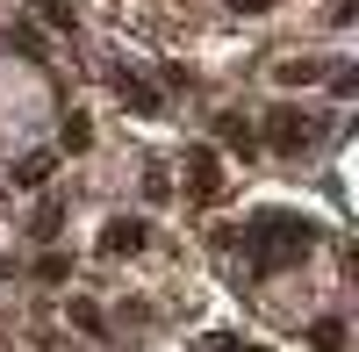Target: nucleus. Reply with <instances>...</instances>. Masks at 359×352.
Here are the masks:
<instances>
[{"mask_svg": "<svg viewBox=\"0 0 359 352\" xmlns=\"http://www.w3.org/2000/svg\"><path fill=\"white\" fill-rule=\"evenodd\" d=\"M309 245H316V223H309V216H287V209H266V216H252V230H245L252 266H287V259H302Z\"/></svg>", "mask_w": 359, "mask_h": 352, "instance_id": "obj_1", "label": "nucleus"}, {"mask_svg": "<svg viewBox=\"0 0 359 352\" xmlns=\"http://www.w3.org/2000/svg\"><path fill=\"white\" fill-rule=\"evenodd\" d=\"M115 94H123L130 108H144V115H158V108H165V101H158V86H144V79H130V72L115 79Z\"/></svg>", "mask_w": 359, "mask_h": 352, "instance_id": "obj_5", "label": "nucleus"}, {"mask_svg": "<svg viewBox=\"0 0 359 352\" xmlns=\"http://www.w3.org/2000/svg\"><path fill=\"white\" fill-rule=\"evenodd\" d=\"M50 165H57L50 151H29V158L15 165V187H43V180H50Z\"/></svg>", "mask_w": 359, "mask_h": 352, "instance_id": "obj_7", "label": "nucleus"}, {"mask_svg": "<svg viewBox=\"0 0 359 352\" xmlns=\"http://www.w3.org/2000/svg\"><path fill=\"white\" fill-rule=\"evenodd\" d=\"M57 223H65V201H43V209H36V223H29V238H57Z\"/></svg>", "mask_w": 359, "mask_h": 352, "instance_id": "obj_8", "label": "nucleus"}, {"mask_svg": "<svg viewBox=\"0 0 359 352\" xmlns=\"http://www.w3.org/2000/svg\"><path fill=\"white\" fill-rule=\"evenodd\" d=\"M309 338H316V352H345V324H338V316H323Z\"/></svg>", "mask_w": 359, "mask_h": 352, "instance_id": "obj_11", "label": "nucleus"}, {"mask_svg": "<svg viewBox=\"0 0 359 352\" xmlns=\"http://www.w3.org/2000/svg\"><path fill=\"white\" fill-rule=\"evenodd\" d=\"M230 8H237V15H266V8H273V0H230Z\"/></svg>", "mask_w": 359, "mask_h": 352, "instance_id": "obj_12", "label": "nucleus"}, {"mask_svg": "<svg viewBox=\"0 0 359 352\" xmlns=\"http://www.w3.org/2000/svg\"><path fill=\"white\" fill-rule=\"evenodd\" d=\"M187 194H194V201H216V194H223V172H216V151H208V144L187 151Z\"/></svg>", "mask_w": 359, "mask_h": 352, "instance_id": "obj_3", "label": "nucleus"}, {"mask_svg": "<svg viewBox=\"0 0 359 352\" xmlns=\"http://www.w3.org/2000/svg\"><path fill=\"white\" fill-rule=\"evenodd\" d=\"M216 130H223V144H230V151H245V158L259 151V137H252V123H245V115H237V108L223 115V123H216Z\"/></svg>", "mask_w": 359, "mask_h": 352, "instance_id": "obj_6", "label": "nucleus"}, {"mask_svg": "<svg viewBox=\"0 0 359 352\" xmlns=\"http://www.w3.org/2000/svg\"><path fill=\"white\" fill-rule=\"evenodd\" d=\"M101 252H108V259H130V252H144V216H115V223L101 230Z\"/></svg>", "mask_w": 359, "mask_h": 352, "instance_id": "obj_4", "label": "nucleus"}, {"mask_svg": "<svg viewBox=\"0 0 359 352\" xmlns=\"http://www.w3.org/2000/svg\"><path fill=\"white\" fill-rule=\"evenodd\" d=\"M57 144H65V151H86V144H94V130H86V115H65V130H57Z\"/></svg>", "mask_w": 359, "mask_h": 352, "instance_id": "obj_10", "label": "nucleus"}, {"mask_svg": "<svg viewBox=\"0 0 359 352\" xmlns=\"http://www.w3.org/2000/svg\"><path fill=\"white\" fill-rule=\"evenodd\" d=\"M208 352H252V345H237V338H208Z\"/></svg>", "mask_w": 359, "mask_h": 352, "instance_id": "obj_13", "label": "nucleus"}, {"mask_svg": "<svg viewBox=\"0 0 359 352\" xmlns=\"http://www.w3.org/2000/svg\"><path fill=\"white\" fill-rule=\"evenodd\" d=\"M266 144L294 158V151H309V144H316V123H309L302 108H273V115H266Z\"/></svg>", "mask_w": 359, "mask_h": 352, "instance_id": "obj_2", "label": "nucleus"}, {"mask_svg": "<svg viewBox=\"0 0 359 352\" xmlns=\"http://www.w3.org/2000/svg\"><path fill=\"white\" fill-rule=\"evenodd\" d=\"M280 79H287V86H316V79H323V65H316V57H287Z\"/></svg>", "mask_w": 359, "mask_h": 352, "instance_id": "obj_9", "label": "nucleus"}]
</instances>
